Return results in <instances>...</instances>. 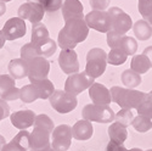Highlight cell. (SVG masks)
Returning a JSON list of instances; mask_svg holds the SVG:
<instances>
[{
	"label": "cell",
	"instance_id": "cell-39",
	"mask_svg": "<svg viewBox=\"0 0 152 151\" xmlns=\"http://www.w3.org/2000/svg\"><path fill=\"white\" fill-rule=\"evenodd\" d=\"M144 55L147 56V59L150 60V64H151V68H152V46H147L145 50H144Z\"/></svg>",
	"mask_w": 152,
	"mask_h": 151
},
{
	"label": "cell",
	"instance_id": "cell-6",
	"mask_svg": "<svg viewBox=\"0 0 152 151\" xmlns=\"http://www.w3.org/2000/svg\"><path fill=\"white\" fill-rule=\"evenodd\" d=\"M51 107L58 113L72 112L78 105V100L74 95L66 93L65 90H55L53 95L49 97Z\"/></svg>",
	"mask_w": 152,
	"mask_h": 151
},
{
	"label": "cell",
	"instance_id": "cell-16",
	"mask_svg": "<svg viewBox=\"0 0 152 151\" xmlns=\"http://www.w3.org/2000/svg\"><path fill=\"white\" fill-rule=\"evenodd\" d=\"M0 99L5 101L20 99V89L15 86V79L10 74H0Z\"/></svg>",
	"mask_w": 152,
	"mask_h": 151
},
{
	"label": "cell",
	"instance_id": "cell-21",
	"mask_svg": "<svg viewBox=\"0 0 152 151\" xmlns=\"http://www.w3.org/2000/svg\"><path fill=\"white\" fill-rule=\"evenodd\" d=\"M94 134V128L93 124L89 121L85 119H80L74 123V125L72 127V136L77 140H89Z\"/></svg>",
	"mask_w": 152,
	"mask_h": 151
},
{
	"label": "cell",
	"instance_id": "cell-35",
	"mask_svg": "<svg viewBox=\"0 0 152 151\" xmlns=\"http://www.w3.org/2000/svg\"><path fill=\"white\" fill-rule=\"evenodd\" d=\"M37 56H39V55L37 54V50H35V48L33 46L32 43H27L21 48V59L23 61L28 62V61H31L32 59H34Z\"/></svg>",
	"mask_w": 152,
	"mask_h": 151
},
{
	"label": "cell",
	"instance_id": "cell-19",
	"mask_svg": "<svg viewBox=\"0 0 152 151\" xmlns=\"http://www.w3.org/2000/svg\"><path fill=\"white\" fill-rule=\"evenodd\" d=\"M61 9H62V16L65 22L73 18H84L83 17L84 7H83V4L80 3V0H65Z\"/></svg>",
	"mask_w": 152,
	"mask_h": 151
},
{
	"label": "cell",
	"instance_id": "cell-14",
	"mask_svg": "<svg viewBox=\"0 0 152 151\" xmlns=\"http://www.w3.org/2000/svg\"><path fill=\"white\" fill-rule=\"evenodd\" d=\"M44 14H45V11L42 5L37 3H31V1L22 4L17 11V15L20 18H22L23 21L28 20L32 24L40 23L44 17Z\"/></svg>",
	"mask_w": 152,
	"mask_h": 151
},
{
	"label": "cell",
	"instance_id": "cell-11",
	"mask_svg": "<svg viewBox=\"0 0 152 151\" xmlns=\"http://www.w3.org/2000/svg\"><path fill=\"white\" fill-rule=\"evenodd\" d=\"M27 66H28L27 77L29 78L31 83H35L48 78V74L50 72V62L42 56H37L27 62Z\"/></svg>",
	"mask_w": 152,
	"mask_h": 151
},
{
	"label": "cell",
	"instance_id": "cell-47",
	"mask_svg": "<svg viewBox=\"0 0 152 151\" xmlns=\"http://www.w3.org/2000/svg\"><path fill=\"white\" fill-rule=\"evenodd\" d=\"M139 1H141V0H139Z\"/></svg>",
	"mask_w": 152,
	"mask_h": 151
},
{
	"label": "cell",
	"instance_id": "cell-24",
	"mask_svg": "<svg viewBox=\"0 0 152 151\" xmlns=\"http://www.w3.org/2000/svg\"><path fill=\"white\" fill-rule=\"evenodd\" d=\"M108 136H110V141H113L116 144H123L126 138H128V132L124 125L119 124L118 122H113L108 127Z\"/></svg>",
	"mask_w": 152,
	"mask_h": 151
},
{
	"label": "cell",
	"instance_id": "cell-23",
	"mask_svg": "<svg viewBox=\"0 0 152 151\" xmlns=\"http://www.w3.org/2000/svg\"><path fill=\"white\" fill-rule=\"evenodd\" d=\"M9 73L14 79H22L27 77L28 74V66L27 62L22 59H14L9 64Z\"/></svg>",
	"mask_w": 152,
	"mask_h": 151
},
{
	"label": "cell",
	"instance_id": "cell-7",
	"mask_svg": "<svg viewBox=\"0 0 152 151\" xmlns=\"http://www.w3.org/2000/svg\"><path fill=\"white\" fill-rule=\"evenodd\" d=\"M72 143V127L68 124H60L54 128L50 138V146L55 151H67Z\"/></svg>",
	"mask_w": 152,
	"mask_h": 151
},
{
	"label": "cell",
	"instance_id": "cell-5",
	"mask_svg": "<svg viewBox=\"0 0 152 151\" xmlns=\"http://www.w3.org/2000/svg\"><path fill=\"white\" fill-rule=\"evenodd\" d=\"M83 119L89 122H97V123H111L115 121V111L110 106H101L89 104L85 105L83 111Z\"/></svg>",
	"mask_w": 152,
	"mask_h": 151
},
{
	"label": "cell",
	"instance_id": "cell-33",
	"mask_svg": "<svg viewBox=\"0 0 152 151\" xmlns=\"http://www.w3.org/2000/svg\"><path fill=\"white\" fill-rule=\"evenodd\" d=\"M27 1L42 5L44 11L48 12H55L62 6V0H27Z\"/></svg>",
	"mask_w": 152,
	"mask_h": 151
},
{
	"label": "cell",
	"instance_id": "cell-45",
	"mask_svg": "<svg viewBox=\"0 0 152 151\" xmlns=\"http://www.w3.org/2000/svg\"><path fill=\"white\" fill-rule=\"evenodd\" d=\"M148 94H150V95H151V99H152V90H151V92H150V93H148Z\"/></svg>",
	"mask_w": 152,
	"mask_h": 151
},
{
	"label": "cell",
	"instance_id": "cell-41",
	"mask_svg": "<svg viewBox=\"0 0 152 151\" xmlns=\"http://www.w3.org/2000/svg\"><path fill=\"white\" fill-rule=\"evenodd\" d=\"M5 42H6L5 37H4L3 32L0 31V49H3V48H4V45H5Z\"/></svg>",
	"mask_w": 152,
	"mask_h": 151
},
{
	"label": "cell",
	"instance_id": "cell-3",
	"mask_svg": "<svg viewBox=\"0 0 152 151\" xmlns=\"http://www.w3.org/2000/svg\"><path fill=\"white\" fill-rule=\"evenodd\" d=\"M110 93L112 101L117 104L121 108H126V110L136 108L139 104L141 103L145 94L142 92L129 89V88H121V86H112Z\"/></svg>",
	"mask_w": 152,
	"mask_h": 151
},
{
	"label": "cell",
	"instance_id": "cell-30",
	"mask_svg": "<svg viewBox=\"0 0 152 151\" xmlns=\"http://www.w3.org/2000/svg\"><path fill=\"white\" fill-rule=\"evenodd\" d=\"M132 125L135 128V130H137L139 133H146L147 130H150L152 128V119L150 117L139 115V116L133 118Z\"/></svg>",
	"mask_w": 152,
	"mask_h": 151
},
{
	"label": "cell",
	"instance_id": "cell-37",
	"mask_svg": "<svg viewBox=\"0 0 152 151\" xmlns=\"http://www.w3.org/2000/svg\"><path fill=\"white\" fill-rule=\"evenodd\" d=\"M10 116V107L5 100L0 99V121Z\"/></svg>",
	"mask_w": 152,
	"mask_h": 151
},
{
	"label": "cell",
	"instance_id": "cell-29",
	"mask_svg": "<svg viewBox=\"0 0 152 151\" xmlns=\"http://www.w3.org/2000/svg\"><path fill=\"white\" fill-rule=\"evenodd\" d=\"M20 99L23 103L31 104V103H34L35 100L39 99V95H38V93H37L35 86L31 83V84H27V85H23L20 89Z\"/></svg>",
	"mask_w": 152,
	"mask_h": 151
},
{
	"label": "cell",
	"instance_id": "cell-4",
	"mask_svg": "<svg viewBox=\"0 0 152 151\" xmlns=\"http://www.w3.org/2000/svg\"><path fill=\"white\" fill-rule=\"evenodd\" d=\"M107 66V53L101 48H94L86 54V66L85 73L91 78L101 77Z\"/></svg>",
	"mask_w": 152,
	"mask_h": 151
},
{
	"label": "cell",
	"instance_id": "cell-26",
	"mask_svg": "<svg viewBox=\"0 0 152 151\" xmlns=\"http://www.w3.org/2000/svg\"><path fill=\"white\" fill-rule=\"evenodd\" d=\"M133 31L139 40H147L152 37V26L144 20H139L133 24Z\"/></svg>",
	"mask_w": 152,
	"mask_h": 151
},
{
	"label": "cell",
	"instance_id": "cell-12",
	"mask_svg": "<svg viewBox=\"0 0 152 151\" xmlns=\"http://www.w3.org/2000/svg\"><path fill=\"white\" fill-rule=\"evenodd\" d=\"M86 26L95 29L100 33H108L111 31V20L108 16V12L106 11H96L93 10L84 18Z\"/></svg>",
	"mask_w": 152,
	"mask_h": 151
},
{
	"label": "cell",
	"instance_id": "cell-43",
	"mask_svg": "<svg viewBox=\"0 0 152 151\" xmlns=\"http://www.w3.org/2000/svg\"><path fill=\"white\" fill-rule=\"evenodd\" d=\"M128 151H142L141 149H137V147H134V149H130V150H128Z\"/></svg>",
	"mask_w": 152,
	"mask_h": 151
},
{
	"label": "cell",
	"instance_id": "cell-10",
	"mask_svg": "<svg viewBox=\"0 0 152 151\" xmlns=\"http://www.w3.org/2000/svg\"><path fill=\"white\" fill-rule=\"evenodd\" d=\"M107 12H108L110 20H111V31L124 35L133 27L132 17L128 14H125L122 9L111 7Z\"/></svg>",
	"mask_w": 152,
	"mask_h": 151
},
{
	"label": "cell",
	"instance_id": "cell-34",
	"mask_svg": "<svg viewBox=\"0 0 152 151\" xmlns=\"http://www.w3.org/2000/svg\"><path fill=\"white\" fill-rule=\"evenodd\" d=\"M133 118H134V116H133L132 110H126V108H121V111L117 115H115V121L118 122L119 124L124 125L125 128L132 124Z\"/></svg>",
	"mask_w": 152,
	"mask_h": 151
},
{
	"label": "cell",
	"instance_id": "cell-38",
	"mask_svg": "<svg viewBox=\"0 0 152 151\" xmlns=\"http://www.w3.org/2000/svg\"><path fill=\"white\" fill-rule=\"evenodd\" d=\"M106 151H128L123 144H116L113 141H110L107 147H106Z\"/></svg>",
	"mask_w": 152,
	"mask_h": 151
},
{
	"label": "cell",
	"instance_id": "cell-18",
	"mask_svg": "<svg viewBox=\"0 0 152 151\" xmlns=\"http://www.w3.org/2000/svg\"><path fill=\"white\" fill-rule=\"evenodd\" d=\"M89 97L94 105H101V106H108L112 101L111 93L104 84L94 83L89 88Z\"/></svg>",
	"mask_w": 152,
	"mask_h": 151
},
{
	"label": "cell",
	"instance_id": "cell-25",
	"mask_svg": "<svg viewBox=\"0 0 152 151\" xmlns=\"http://www.w3.org/2000/svg\"><path fill=\"white\" fill-rule=\"evenodd\" d=\"M151 68L150 60L147 59L146 55L140 54V55H134L130 62V70L134 71L137 74H144Z\"/></svg>",
	"mask_w": 152,
	"mask_h": 151
},
{
	"label": "cell",
	"instance_id": "cell-20",
	"mask_svg": "<svg viewBox=\"0 0 152 151\" xmlns=\"http://www.w3.org/2000/svg\"><path fill=\"white\" fill-rule=\"evenodd\" d=\"M29 149V133L21 130L10 143H6L0 151H27Z\"/></svg>",
	"mask_w": 152,
	"mask_h": 151
},
{
	"label": "cell",
	"instance_id": "cell-27",
	"mask_svg": "<svg viewBox=\"0 0 152 151\" xmlns=\"http://www.w3.org/2000/svg\"><path fill=\"white\" fill-rule=\"evenodd\" d=\"M32 84L35 86L37 93L39 95V99H43V100L49 99L53 95V93L55 92V86H54L53 82L49 81L48 78L39 81V82H35V83H32Z\"/></svg>",
	"mask_w": 152,
	"mask_h": 151
},
{
	"label": "cell",
	"instance_id": "cell-28",
	"mask_svg": "<svg viewBox=\"0 0 152 151\" xmlns=\"http://www.w3.org/2000/svg\"><path fill=\"white\" fill-rule=\"evenodd\" d=\"M121 78H122L123 84H124L126 88H129V89H133V88L139 86V85L141 84V82H142L141 76L137 74V73H135V72L132 71L130 68H129V70H125V71L122 73Z\"/></svg>",
	"mask_w": 152,
	"mask_h": 151
},
{
	"label": "cell",
	"instance_id": "cell-13",
	"mask_svg": "<svg viewBox=\"0 0 152 151\" xmlns=\"http://www.w3.org/2000/svg\"><path fill=\"white\" fill-rule=\"evenodd\" d=\"M1 32L6 40H16L18 38H22L26 35V32H27L26 22L20 17L9 18L5 22Z\"/></svg>",
	"mask_w": 152,
	"mask_h": 151
},
{
	"label": "cell",
	"instance_id": "cell-46",
	"mask_svg": "<svg viewBox=\"0 0 152 151\" xmlns=\"http://www.w3.org/2000/svg\"><path fill=\"white\" fill-rule=\"evenodd\" d=\"M146 151H152V149H148V150H146Z\"/></svg>",
	"mask_w": 152,
	"mask_h": 151
},
{
	"label": "cell",
	"instance_id": "cell-31",
	"mask_svg": "<svg viewBox=\"0 0 152 151\" xmlns=\"http://www.w3.org/2000/svg\"><path fill=\"white\" fill-rule=\"evenodd\" d=\"M126 55L121 49H111V51L107 54V64L112 66H121L126 61Z\"/></svg>",
	"mask_w": 152,
	"mask_h": 151
},
{
	"label": "cell",
	"instance_id": "cell-32",
	"mask_svg": "<svg viewBox=\"0 0 152 151\" xmlns=\"http://www.w3.org/2000/svg\"><path fill=\"white\" fill-rule=\"evenodd\" d=\"M139 12L148 24L152 26V0H141L137 5Z\"/></svg>",
	"mask_w": 152,
	"mask_h": 151
},
{
	"label": "cell",
	"instance_id": "cell-9",
	"mask_svg": "<svg viewBox=\"0 0 152 151\" xmlns=\"http://www.w3.org/2000/svg\"><path fill=\"white\" fill-rule=\"evenodd\" d=\"M107 45L111 49H121L126 55H134L137 50V43L134 38L123 35L119 33H116L113 31H110L107 33Z\"/></svg>",
	"mask_w": 152,
	"mask_h": 151
},
{
	"label": "cell",
	"instance_id": "cell-44",
	"mask_svg": "<svg viewBox=\"0 0 152 151\" xmlns=\"http://www.w3.org/2000/svg\"><path fill=\"white\" fill-rule=\"evenodd\" d=\"M0 1H3V3H9V1H11V0H0Z\"/></svg>",
	"mask_w": 152,
	"mask_h": 151
},
{
	"label": "cell",
	"instance_id": "cell-8",
	"mask_svg": "<svg viewBox=\"0 0 152 151\" xmlns=\"http://www.w3.org/2000/svg\"><path fill=\"white\" fill-rule=\"evenodd\" d=\"M94 83H95L94 78H91L90 76H88L85 72L74 73V74L68 76V78L66 79L65 92L71 95L77 96L85 89H89Z\"/></svg>",
	"mask_w": 152,
	"mask_h": 151
},
{
	"label": "cell",
	"instance_id": "cell-2",
	"mask_svg": "<svg viewBox=\"0 0 152 151\" xmlns=\"http://www.w3.org/2000/svg\"><path fill=\"white\" fill-rule=\"evenodd\" d=\"M54 130V122L48 115H37L33 132L29 133V150H44L50 147V136Z\"/></svg>",
	"mask_w": 152,
	"mask_h": 151
},
{
	"label": "cell",
	"instance_id": "cell-40",
	"mask_svg": "<svg viewBox=\"0 0 152 151\" xmlns=\"http://www.w3.org/2000/svg\"><path fill=\"white\" fill-rule=\"evenodd\" d=\"M5 12H6V5H5V3L0 1V17H1Z\"/></svg>",
	"mask_w": 152,
	"mask_h": 151
},
{
	"label": "cell",
	"instance_id": "cell-1",
	"mask_svg": "<svg viewBox=\"0 0 152 151\" xmlns=\"http://www.w3.org/2000/svg\"><path fill=\"white\" fill-rule=\"evenodd\" d=\"M89 34V27L84 18H73L65 22V26L58 32L57 43L62 50H74L79 43L84 42Z\"/></svg>",
	"mask_w": 152,
	"mask_h": 151
},
{
	"label": "cell",
	"instance_id": "cell-42",
	"mask_svg": "<svg viewBox=\"0 0 152 151\" xmlns=\"http://www.w3.org/2000/svg\"><path fill=\"white\" fill-rule=\"evenodd\" d=\"M6 144V140H5V138L1 135V134H0V149H1L4 145Z\"/></svg>",
	"mask_w": 152,
	"mask_h": 151
},
{
	"label": "cell",
	"instance_id": "cell-22",
	"mask_svg": "<svg viewBox=\"0 0 152 151\" xmlns=\"http://www.w3.org/2000/svg\"><path fill=\"white\" fill-rule=\"evenodd\" d=\"M32 44L37 50V54L44 59L51 57L56 53V49H57V44L54 42V39L50 38V35L42 38V39L37 42H33Z\"/></svg>",
	"mask_w": 152,
	"mask_h": 151
},
{
	"label": "cell",
	"instance_id": "cell-36",
	"mask_svg": "<svg viewBox=\"0 0 152 151\" xmlns=\"http://www.w3.org/2000/svg\"><path fill=\"white\" fill-rule=\"evenodd\" d=\"M90 6L96 10V11H105L110 4H111V0H89Z\"/></svg>",
	"mask_w": 152,
	"mask_h": 151
},
{
	"label": "cell",
	"instance_id": "cell-15",
	"mask_svg": "<svg viewBox=\"0 0 152 151\" xmlns=\"http://www.w3.org/2000/svg\"><path fill=\"white\" fill-rule=\"evenodd\" d=\"M58 66L66 74H74L79 71V62H78V55L74 50L67 49L61 50L58 55Z\"/></svg>",
	"mask_w": 152,
	"mask_h": 151
},
{
	"label": "cell",
	"instance_id": "cell-17",
	"mask_svg": "<svg viewBox=\"0 0 152 151\" xmlns=\"http://www.w3.org/2000/svg\"><path fill=\"white\" fill-rule=\"evenodd\" d=\"M35 113L32 110H20L16 112H12L10 115L11 124L15 128L20 130H26L27 128L34 125L35 121Z\"/></svg>",
	"mask_w": 152,
	"mask_h": 151
}]
</instances>
